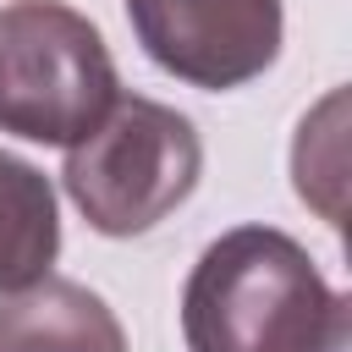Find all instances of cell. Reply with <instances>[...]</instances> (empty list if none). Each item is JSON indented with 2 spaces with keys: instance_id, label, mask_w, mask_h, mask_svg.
I'll return each instance as SVG.
<instances>
[{
  "instance_id": "8992f818",
  "label": "cell",
  "mask_w": 352,
  "mask_h": 352,
  "mask_svg": "<svg viewBox=\"0 0 352 352\" xmlns=\"http://www.w3.org/2000/svg\"><path fill=\"white\" fill-rule=\"evenodd\" d=\"M55 253H60V214L50 176L16 154H0V297L44 280Z\"/></svg>"
},
{
  "instance_id": "52a82bcc",
  "label": "cell",
  "mask_w": 352,
  "mask_h": 352,
  "mask_svg": "<svg viewBox=\"0 0 352 352\" xmlns=\"http://www.w3.org/2000/svg\"><path fill=\"white\" fill-rule=\"evenodd\" d=\"M341 110L346 99L330 94L302 126H297V148H292V176H297V198L314 204L330 226H341Z\"/></svg>"
},
{
  "instance_id": "6da1fadb",
  "label": "cell",
  "mask_w": 352,
  "mask_h": 352,
  "mask_svg": "<svg viewBox=\"0 0 352 352\" xmlns=\"http://www.w3.org/2000/svg\"><path fill=\"white\" fill-rule=\"evenodd\" d=\"M187 352H346L352 308L275 226L214 236L182 286Z\"/></svg>"
},
{
  "instance_id": "5b68a950",
  "label": "cell",
  "mask_w": 352,
  "mask_h": 352,
  "mask_svg": "<svg viewBox=\"0 0 352 352\" xmlns=\"http://www.w3.org/2000/svg\"><path fill=\"white\" fill-rule=\"evenodd\" d=\"M0 352H126V336L99 292L44 275L0 297Z\"/></svg>"
},
{
  "instance_id": "277c9868",
  "label": "cell",
  "mask_w": 352,
  "mask_h": 352,
  "mask_svg": "<svg viewBox=\"0 0 352 352\" xmlns=\"http://www.w3.org/2000/svg\"><path fill=\"white\" fill-rule=\"evenodd\" d=\"M143 55L204 94L264 77L280 55V0H126Z\"/></svg>"
},
{
  "instance_id": "7a4b0ae2",
  "label": "cell",
  "mask_w": 352,
  "mask_h": 352,
  "mask_svg": "<svg viewBox=\"0 0 352 352\" xmlns=\"http://www.w3.org/2000/svg\"><path fill=\"white\" fill-rule=\"evenodd\" d=\"M204 170L192 121L160 99L116 94L88 138L66 148V192L99 236H143L187 204Z\"/></svg>"
},
{
  "instance_id": "3957f363",
  "label": "cell",
  "mask_w": 352,
  "mask_h": 352,
  "mask_svg": "<svg viewBox=\"0 0 352 352\" xmlns=\"http://www.w3.org/2000/svg\"><path fill=\"white\" fill-rule=\"evenodd\" d=\"M116 60L66 0L0 6V132L72 148L116 104Z\"/></svg>"
}]
</instances>
